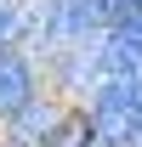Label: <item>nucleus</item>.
I'll return each mask as SVG.
<instances>
[{
	"mask_svg": "<svg viewBox=\"0 0 142 147\" xmlns=\"http://www.w3.org/2000/svg\"><path fill=\"white\" fill-rule=\"evenodd\" d=\"M46 91L51 85H46V68L34 51H0V130L12 119H23Z\"/></svg>",
	"mask_w": 142,
	"mask_h": 147,
	"instance_id": "obj_1",
	"label": "nucleus"
},
{
	"mask_svg": "<svg viewBox=\"0 0 142 147\" xmlns=\"http://www.w3.org/2000/svg\"><path fill=\"white\" fill-rule=\"evenodd\" d=\"M40 0H0V51H29Z\"/></svg>",
	"mask_w": 142,
	"mask_h": 147,
	"instance_id": "obj_2",
	"label": "nucleus"
},
{
	"mask_svg": "<svg viewBox=\"0 0 142 147\" xmlns=\"http://www.w3.org/2000/svg\"><path fill=\"white\" fill-rule=\"evenodd\" d=\"M125 34H131V40L142 45V17H131V23H125Z\"/></svg>",
	"mask_w": 142,
	"mask_h": 147,
	"instance_id": "obj_3",
	"label": "nucleus"
}]
</instances>
